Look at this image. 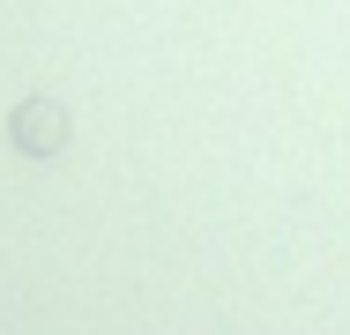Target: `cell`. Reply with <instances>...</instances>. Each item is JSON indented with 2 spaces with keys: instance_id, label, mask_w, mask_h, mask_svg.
Segmentation results:
<instances>
[{
  "instance_id": "cell-1",
  "label": "cell",
  "mask_w": 350,
  "mask_h": 335,
  "mask_svg": "<svg viewBox=\"0 0 350 335\" xmlns=\"http://www.w3.org/2000/svg\"><path fill=\"white\" fill-rule=\"evenodd\" d=\"M60 142H68V105H53V97H23L15 105V149L53 157Z\"/></svg>"
}]
</instances>
